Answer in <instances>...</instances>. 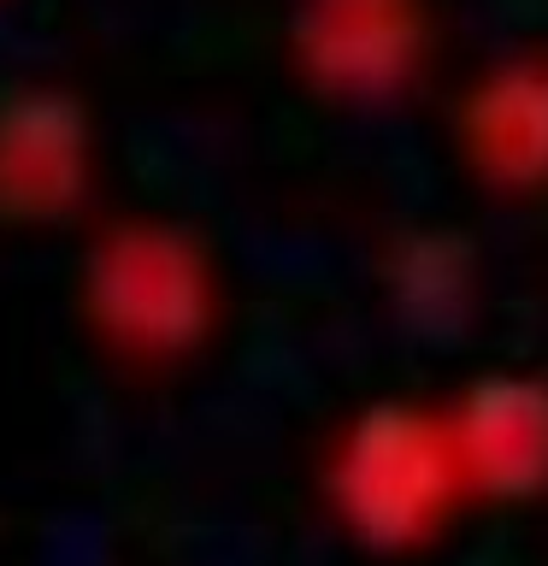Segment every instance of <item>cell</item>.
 <instances>
[{"label": "cell", "instance_id": "obj_3", "mask_svg": "<svg viewBox=\"0 0 548 566\" xmlns=\"http://www.w3.org/2000/svg\"><path fill=\"white\" fill-rule=\"evenodd\" d=\"M460 148L502 195L548 189V53L495 60L460 101Z\"/></svg>", "mask_w": 548, "mask_h": 566}, {"label": "cell", "instance_id": "obj_1", "mask_svg": "<svg viewBox=\"0 0 548 566\" xmlns=\"http://www.w3.org/2000/svg\"><path fill=\"white\" fill-rule=\"evenodd\" d=\"M342 507L354 531H366L383 548H419L431 543L454 507L466 502V472L454 454L449 413L413 401H389L354 424L342 467Z\"/></svg>", "mask_w": 548, "mask_h": 566}, {"label": "cell", "instance_id": "obj_2", "mask_svg": "<svg viewBox=\"0 0 548 566\" xmlns=\"http://www.w3.org/2000/svg\"><path fill=\"white\" fill-rule=\"evenodd\" d=\"M449 431L472 495H489V502H537V495H548L542 371H484L449 407Z\"/></svg>", "mask_w": 548, "mask_h": 566}]
</instances>
